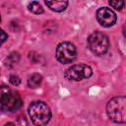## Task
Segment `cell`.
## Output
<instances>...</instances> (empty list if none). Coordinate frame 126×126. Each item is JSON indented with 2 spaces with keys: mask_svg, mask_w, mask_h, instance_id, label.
<instances>
[{
  "mask_svg": "<svg viewBox=\"0 0 126 126\" xmlns=\"http://www.w3.org/2000/svg\"><path fill=\"white\" fill-rule=\"evenodd\" d=\"M29 115L35 126H45L51 118V111L45 102L37 100L29 106Z\"/></svg>",
  "mask_w": 126,
  "mask_h": 126,
  "instance_id": "2",
  "label": "cell"
},
{
  "mask_svg": "<svg viewBox=\"0 0 126 126\" xmlns=\"http://www.w3.org/2000/svg\"><path fill=\"white\" fill-rule=\"evenodd\" d=\"M109 5L113 7L116 10H121L124 6V1L122 0H116V1H109Z\"/></svg>",
  "mask_w": 126,
  "mask_h": 126,
  "instance_id": "11",
  "label": "cell"
},
{
  "mask_svg": "<svg viewBox=\"0 0 126 126\" xmlns=\"http://www.w3.org/2000/svg\"><path fill=\"white\" fill-rule=\"evenodd\" d=\"M123 33H124V35L126 36V24H125V26H124V28H123Z\"/></svg>",
  "mask_w": 126,
  "mask_h": 126,
  "instance_id": "15",
  "label": "cell"
},
{
  "mask_svg": "<svg viewBox=\"0 0 126 126\" xmlns=\"http://www.w3.org/2000/svg\"><path fill=\"white\" fill-rule=\"evenodd\" d=\"M4 126H15V125H14L13 123H11V122H9V123H6V124H5Z\"/></svg>",
  "mask_w": 126,
  "mask_h": 126,
  "instance_id": "14",
  "label": "cell"
},
{
  "mask_svg": "<svg viewBox=\"0 0 126 126\" xmlns=\"http://www.w3.org/2000/svg\"><path fill=\"white\" fill-rule=\"evenodd\" d=\"M96 20L102 27L108 28L116 23L117 17L111 9L107 7H102L96 11Z\"/></svg>",
  "mask_w": 126,
  "mask_h": 126,
  "instance_id": "7",
  "label": "cell"
},
{
  "mask_svg": "<svg viewBox=\"0 0 126 126\" xmlns=\"http://www.w3.org/2000/svg\"><path fill=\"white\" fill-rule=\"evenodd\" d=\"M45 4L55 12H62L68 6V1H45Z\"/></svg>",
  "mask_w": 126,
  "mask_h": 126,
  "instance_id": "8",
  "label": "cell"
},
{
  "mask_svg": "<svg viewBox=\"0 0 126 126\" xmlns=\"http://www.w3.org/2000/svg\"><path fill=\"white\" fill-rule=\"evenodd\" d=\"M88 45L90 50L94 55L101 56L105 54L108 50V47H109L108 37L100 32H94L89 36Z\"/></svg>",
  "mask_w": 126,
  "mask_h": 126,
  "instance_id": "3",
  "label": "cell"
},
{
  "mask_svg": "<svg viewBox=\"0 0 126 126\" xmlns=\"http://www.w3.org/2000/svg\"><path fill=\"white\" fill-rule=\"evenodd\" d=\"M0 103L3 110L15 111L22 106V98L17 92L2 88Z\"/></svg>",
  "mask_w": 126,
  "mask_h": 126,
  "instance_id": "4",
  "label": "cell"
},
{
  "mask_svg": "<svg viewBox=\"0 0 126 126\" xmlns=\"http://www.w3.org/2000/svg\"><path fill=\"white\" fill-rule=\"evenodd\" d=\"M1 35H2V37H1V41H2V43H3V42L7 39V37H8V36H7V34L5 33V32H4V31H1Z\"/></svg>",
  "mask_w": 126,
  "mask_h": 126,
  "instance_id": "13",
  "label": "cell"
},
{
  "mask_svg": "<svg viewBox=\"0 0 126 126\" xmlns=\"http://www.w3.org/2000/svg\"><path fill=\"white\" fill-rule=\"evenodd\" d=\"M93 75L92 68L87 64H77L73 65L65 71V78L70 81H81L84 79H89Z\"/></svg>",
  "mask_w": 126,
  "mask_h": 126,
  "instance_id": "6",
  "label": "cell"
},
{
  "mask_svg": "<svg viewBox=\"0 0 126 126\" xmlns=\"http://www.w3.org/2000/svg\"><path fill=\"white\" fill-rule=\"evenodd\" d=\"M77 57L76 46L68 41L61 42L57 45L56 48V58L62 64L71 63Z\"/></svg>",
  "mask_w": 126,
  "mask_h": 126,
  "instance_id": "5",
  "label": "cell"
},
{
  "mask_svg": "<svg viewBox=\"0 0 126 126\" xmlns=\"http://www.w3.org/2000/svg\"><path fill=\"white\" fill-rule=\"evenodd\" d=\"M28 8H29V10L32 13L36 14V15H39V14H42L43 13V8L41 7V5L38 2H35V1L30 3L29 6H28Z\"/></svg>",
  "mask_w": 126,
  "mask_h": 126,
  "instance_id": "10",
  "label": "cell"
},
{
  "mask_svg": "<svg viewBox=\"0 0 126 126\" xmlns=\"http://www.w3.org/2000/svg\"><path fill=\"white\" fill-rule=\"evenodd\" d=\"M9 80H10V83H11L12 85H14V86H18V85H20V83H21L20 78H19L18 76H16V75H11Z\"/></svg>",
  "mask_w": 126,
  "mask_h": 126,
  "instance_id": "12",
  "label": "cell"
},
{
  "mask_svg": "<svg viewBox=\"0 0 126 126\" xmlns=\"http://www.w3.org/2000/svg\"><path fill=\"white\" fill-rule=\"evenodd\" d=\"M41 82H42V76L37 73L32 74L28 79V85L30 88H32V89L39 87Z\"/></svg>",
  "mask_w": 126,
  "mask_h": 126,
  "instance_id": "9",
  "label": "cell"
},
{
  "mask_svg": "<svg viewBox=\"0 0 126 126\" xmlns=\"http://www.w3.org/2000/svg\"><path fill=\"white\" fill-rule=\"evenodd\" d=\"M106 113L110 120L116 123H126V96H115L108 100Z\"/></svg>",
  "mask_w": 126,
  "mask_h": 126,
  "instance_id": "1",
  "label": "cell"
}]
</instances>
